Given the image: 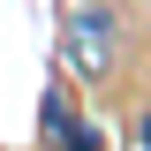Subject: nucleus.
I'll list each match as a JSON object with an SVG mask.
<instances>
[{"label":"nucleus","instance_id":"nucleus-1","mask_svg":"<svg viewBox=\"0 0 151 151\" xmlns=\"http://www.w3.org/2000/svg\"><path fill=\"white\" fill-rule=\"evenodd\" d=\"M60 60H68L76 83H106L121 68V15L106 0H76L68 23H60Z\"/></svg>","mask_w":151,"mask_h":151},{"label":"nucleus","instance_id":"nucleus-2","mask_svg":"<svg viewBox=\"0 0 151 151\" xmlns=\"http://www.w3.org/2000/svg\"><path fill=\"white\" fill-rule=\"evenodd\" d=\"M45 144H53V151H98V129H83V121L68 113V121H60V129L45 136Z\"/></svg>","mask_w":151,"mask_h":151},{"label":"nucleus","instance_id":"nucleus-3","mask_svg":"<svg viewBox=\"0 0 151 151\" xmlns=\"http://www.w3.org/2000/svg\"><path fill=\"white\" fill-rule=\"evenodd\" d=\"M144 144H151V113H144Z\"/></svg>","mask_w":151,"mask_h":151}]
</instances>
